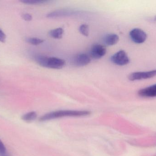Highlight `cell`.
Masks as SVG:
<instances>
[{
	"instance_id": "obj_9",
	"label": "cell",
	"mask_w": 156,
	"mask_h": 156,
	"mask_svg": "<svg viewBox=\"0 0 156 156\" xmlns=\"http://www.w3.org/2000/svg\"><path fill=\"white\" fill-rule=\"evenodd\" d=\"M119 37L117 34H108L105 36L104 42L108 46H112L118 43Z\"/></svg>"
},
{
	"instance_id": "obj_2",
	"label": "cell",
	"mask_w": 156,
	"mask_h": 156,
	"mask_svg": "<svg viewBox=\"0 0 156 156\" xmlns=\"http://www.w3.org/2000/svg\"><path fill=\"white\" fill-rule=\"evenodd\" d=\"M90 112L88 111H59L52 112L44 114L40 117L41 122L48 121L57 118L65 117H81L90 115Z\"/></svg>"
},
{
	"instance_id": "obj_18",
	"label": "cell",
	"mask_w": 156,
	"mask_h": 156,
	"mask_svg": "<svg viewBox=\"0 0 156 156\" xmlns=\"http://www.w3.org/2000/svg\"><path fill=\"white\" fill-rule=\"evenodd\" d=\"M154 20L156 21V16H155L154 18Z\"/></svg>"
},
{
	"instance_id": "obj_13",
	"label": "cell",
	"mask_w": 156,
	"mask_h": 156,
	"mask_svg": "<svg viewBox=\"0 0 156 156\" xmlns=\"http://www.w3.org/2000/svg\"><path fill=\"white\" fill-rule=\"evenodd\" d=\"M20 2L25 4L37 5L46 3L49 2V1L44 0H21Z\"/></svg>"
},
{
	"instance_id": "obj_16",
	"label": "cell",
	"mask_w": 156,
	"mask_h": 156,
	"mask_svg": "<svg viewBox=\"0 0 156 156\" xmlns=\"http://www.w3.org/2000/svg\"><path fill=\"white\" fill-rule=\"evenodd\" d=\"M22 17L26 21H31L33 19V16L29 13L23 14L22 15Z\"/></svg>"
},
{
	"instance_id": "obj_6",
	"label": "cell",
	"mask_w": 156,
	"mask_h": 156,
	"mask_svg": "<svg viewBox=\"0 0 156 156\" xmlns=\"http://www.w3.org/2000/svg\"><path fill=\"white\" fill-rule=\"evenodd\" d=\"M106 51V48L103 45L99 44H94L91 48V56L95 59H99L105 55Z\"/></svg>"
},
{
	"instance_id": "obj_8",
	"label": "cell",
	"mask_w": 156,
	"mask_h": 156,
	"mask_svg": "<svg viewBox=\"0 0 156 156\" xmlns=\"http://www.w3.org/2000/svg\"><path fill=\"white\" fill-rule=\"evenodd\" d=\"M138 94L143 98H155L156 84L141 89L138 92Z\"/></svg>"
},
{
	"instance_id": "obj_10",
	"label": "cell",
	"mask_w": 156,
	"mask_h": 156,
	"mask_svg": "<svg viewBox=\"0 0 156 156\" xmlns=\"http://www.w3.org/2000/svg\"><path fill=\"white\" fill-rule=\"evenodd\" d=\"M64 30L62 27H58L50 30L48 34L51 37L55 39H60L63 37Z\"/></svg>"
},
{
	"instance_id": "obj_7",
	"label": "cell",
	"mask_w": 156,
	"mask_h": 156,
	"mask_svg": "<svg viewBox=\"0 0 156 156\" xmlns=\"http://www.w3.org/2000/svg\"><path fill=\"white\" fill-rule=\"evenodd\" d=\"M90 61L91 59L89 56L84 53H80L75 56L73 63L76 67H81L87 66Z\"/></svg>"
},
{
	"instance_id": "obj_11",
	"label": "cell",
	"mask_w": 156,
	"mask_h": 156,
	"mask_svg": "<svg viewBox=\"0 0 156 156\" xmlns=\"http://www.w3.org/2000/svg\"><path fill=\"white\" fill-rule=\"evenodd\" d=\"M37 116V114L34 111H31L24 114L22 117V119L26 122H32L35 120Z\"/></svg>"
},
{
	"instance_id": "obj_15",
	"label": "cell",
	"mask_w": 156,
	"mask_h": 156,
	"mask_svg": "<svg viewBox=\"0 0 156 156\" xmlns=\"http://www.w3.org/2000/svg\"><path fill=\"white\" fill-rule=\"evenodd\" d=\"M6 35L3 30L0 28V42L5 43L6 41Z\"/></svg>"
},
{
	"instance_id": "obj_1",
	"label": "cell",
	"mask_w": 156,
	"mask_h": 156,
	"mask_svg": "<svg viewBox=\"0 0 156 156\" xmlns=\"http://www.w3.org/2000/svg\"><path fill=\"white\" fill-rule=\"evenodd\" d=\"M35 60L41 67L55 69H62L66 64V61L62 59L44 55L37 56Z\"/></svg>"
},
{
	"instance_id": "obj_5",
	"label": "cell",
	"mask_w": 156,
	"mask_h": 156,
	"mask_svg": "<svg viewBox=\"0 0 156 156\" xmlns=\"http://www.w3.org/2000/svg\"><path fill=\"white\" fill-rule=\"evenodd\" d=\"M130 38L136 44H143L145 42L147 35L146 33L140 28H135L132 29L129 33Z\"/></svg>"
},
{
	"instance_id": "obj_17",
	"label": "cell",
	"mask_w": 156,
	"mask_h": 156,
	"mask_svg": "<svg viewBox=\"0 0 156 156\" xmlns=\"http://www.w3.org/2000/svg\"><path fill=\"white\" fill-rule=\"evenodd\" d=\"M0 156H10L7 153V151L0 153Z\"/></svg>"
},
{
	"instance_id": "obj_3",
	"label": "cell",
	"mask_w": 156,
	"mask_h": 156,
	"mask_svg": "<svg viewBox=\"0 0 156 156\" xmlns=\"http://www.w3.org/2000/svg\"><path fill=\"white\" fill-rule=\"evenodd\" d=\"M112 62L118 66H123L127 65L130 63V58L127 53L123 50H119L114 54L111 58Z\"/></svg>"
},
{
	"instance_id": "obj_4",
	"label": "cell",
	"mask_w": 156,
	"mask_h": 156,
	"mask_svg": "<svg viewBox=\"0 0 156 156\" xmlns=\"http://www.w3.org/2000/svg\"><path fill=\"white\" fill-rule=\"evenodd\" d=\"M156 76V69L147 71H138L133 72L128 76L129 80L134 81L136 80L147 79Z\"/></svg>"
},
{
	"instance_id": "obj_14",
	"label": "cell",
	"mask_w": 156,
	"mask_h": 156,
	"mask_svg": "<svg viewBox=\"0 0 156 156\" xmlns=\"http://www.w3.org/2000/svg\"><path fill=\"white\" fill-rule=\"evenodd\" d=\"M79 31L83 35L88 36L89 34V26L86 24H82L79 27Z\"/></svg>"
},
{
	"instance_id": "obj_12",
	"label": "cell",
	"mask_w": 156,
	"mask_h": 156,
	"mask_svg": "<svg viewBox=\"0 0 156 156\" xmlns=\"http://www.w3.org/2000/svg\"><path fill=\"white\" fill-rule=\"evenodd\" d=\"M26 41L33 45H38L44 42V40L37 38L29 37L26 38Z\"/></svg>"
}]
</instances>
